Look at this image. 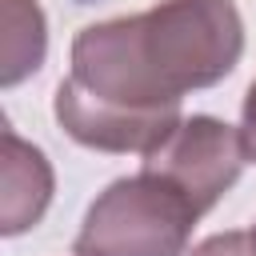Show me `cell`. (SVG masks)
<instances>
[{"mask_svg": "<svg viewBox=\"0 0 256 256\" xmlns=\"http://www.w3.org/2000/svg\"><path fill=\"white\" fill-rule=\"evenodd\" d=\"M240 56L244 20L232 0H160L76 32L52 116L84 148L148 156L180 128L184 92L220 84Z\"/></svg>", "mask_w": 256, "mask_h": 256, "instance_id": "6da1fadb", "label": "cell"}, {"mask_svg": "<svg viewBox=\"0 0 256 256\" xmlns=\"http://www.w3.org/2000/svg\"><path fill=\"white\" fill-rule=\"evenodd\" d=\"M192 204L160 184L156 176H120L112 180L92 208L84 212L76 256H184L192 228Z\"/></svg>", "mask_w": 256, "mask_h": 256, "instance_id": "7a4b0ae2", "label": "cell"}, {"mask_svg": "<svg viewBox=\"0 0 256 256\" xmlns=\"http://www.w3.org/2000/svg\"><path fill=\"white\" fill-rule=\"evenodd\" d=\"M244 160H248V152L232 124H224L216 116H188L160 148H152L144 156L140 172H148L160 184H168L172 192H180L192 204V212L204 216L240 180Z\"/></svg>", "mask_w": 256, "mask_h": 256, "instance_id": "3957f363", "label": "cell"}, {"mask_svg": "<svg viewBox=\"0 0 256 256\" xmlns=\"http://www.w3.org/2000/svg\"><path fill=\"white\" fill-rule=\"evenodd\" d=\"M0 232L20 236L48 212L52 200V164L36 144H24L4 128V168H0Z\"/></svg>", "mask_w": 256, "mask_h": 256, "instance_id": "277c9868", "label": "cell"}, {"mask_svg": "<svg viewBox=\"0 0 256 256\" xmlns=\"http://www.w3.org/2000/svg\"><path fill=\"white\" fill-rule=\"evenodd\" d=\"M4 32H0V84L12 88L44 64L48 24L36 0H4Z\"/></svg>", "mask_w": 256, "mask_h": 256, "instance_id": "5b68a950", "label": "cell"}, {"mask_svg": "<svg viewBox=\"0 0 256 256\" xmlns=\"http://www.w3.org/2000/svg\"><path fill=\"white\" fill-rule=\"evenodd\" d=\"M188 256H256V244H252V232H216L200 240Z\"/></svg>", "mask_w": 256, "mask_h": 256, "instance_id": "8992f818", "label": "cell"}, {"mask_svg": "<svg viewBox=\"0 0 256 256\" xmlns=\"http://www.w3.org/2000/svg\"><path fill=\"white\" fill-rule=\"evenodd\" d=\"M240 140H244L248 160L256 164V80H252L248 92H244V108H240Z\"/></svg>", "mask_w": 256, "mask_h": 256, "instance_id": "52a82bcc", "label": "cell"}, {"mask_svg": "<svg viewBox=\"0 0 256 256\" xmlns=\"http://www.w3.org/2000/svg\"><path fill=\"white\" fill-rule=\"evenodd\" d=\"M252 244H256V224H252Z\"/></svg>", "mask_w": 256, "mask_h": 256, "instance_id": "ba28073f", "label": "cell"}]
</instances>
